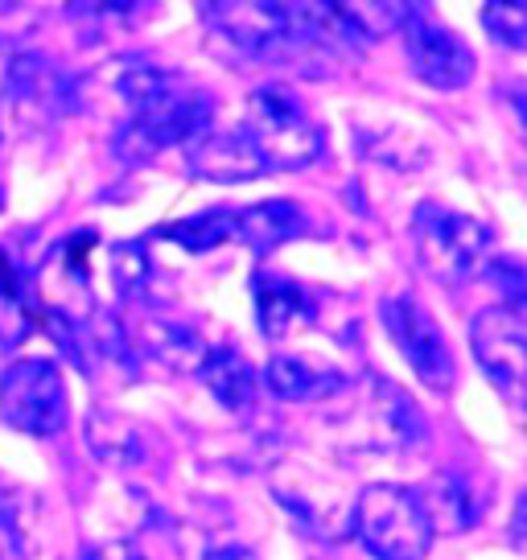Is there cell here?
Wrapping results in <instances>:
<instances>
[{"label":"cell","mask_w":527,"mask_h":560,"mask_svg":"<svg viewBox=\"0 0 527 560\" xmlns=\"http://www.w3.org/2000/svg\"><path fill=\"white\" fill-rule=\"evenodd\" d=\"M214 124V95L177 79L174 70L165 74L149 100H144L116 132V158L124 165H144L169 144H194Z\"/></svg>","instance_id":"6da1fadb"},{"label":"cell","mask_w":527,"mask_h":560,"mask_svg":"<svg viewBox=\"0 0 527 560\" xmlns=\"http://www.w3.org/2000/svg\"><path fill=\"white\" fill-rule=\"evenodd\" d=\"M351 384V380H347ZM359 396H347V387L330 396L326 404H338L330 412V429L338 433V445L347 450H417L429 438V424H424L421 408L408 400L396 384L384 380H367V384H354Z\"/></svg>","instance_id":"7a4b0ae2"},{"label":"cell","mask_w":527,"mask_h":560,"mask_svg":"<svg viewBox=\"0 0 527 560\" xmlns=\"http://www.w3.org/2000/svg\"><path fill=\"white\" fill-rule=\"evenodd\" d=\"M412 247L421 268L437 284L461 289L478 272H487L494 256V231L482 219L461 214L445 202H421L412 214Z\"/></svg>","instance_id":"3957f363"},{"label":"cell","mask_w":527,"mask_h":560,"mask_svg":"<svg viewBox=\"0 0 527 560\" xmlns=\"http://www.w3.org/2000/svg\"><path fill=\"white\" fill-rule=\"evenodd\" d=\"M239 128L251 140V149L264 161V170H281V174L309 170L321 158V149H326L321 128L305 116L301 100L289 88H281V83L247 95V120Z\"/></svg>","instance_id":"277c9868"},{"label":"cell","mask_w":527,"mask_h":560,"mask_svg":"<svg viewBox=\"0 0 527 560\" xmlns=\"http://www.w3.org/2000/svg\"><path fill=\"white\" fill-rule=\"evenodd\" d=\"M351 536L375 560H421L433 548V527L424 520L412 487L375 482L354 499Z\"/></svg>","instance_id":"5b68a950"},{"label":"cell","mask_w":527,"mask_h":560,"mask_svg":"<svg viewBox=\"0 0 527 560\" xmlns=\"http://www.w3.org/2000/svg\"><path fill=\"white\" fill-rule=\"evenodd\" d=\"M272 499L297 520L317 540H342L351 536L354 520V494L342 478L326 474L314 462H284L268 478Z\"/></svg>","instance_id":"8992f818"},{"label":"cell","mask_w":527,"mask_h":560,"mask_svg":"<svg viewBox=\"0 0 527 560\" xmlns=\"http://www.w3.org/2000/svg\"><path fill=\"white\" fill-rule=\"evenodd\" d=\"M71 417V396L58 363L17 359L0 375V420L25 438H58Z\"/></svg>","instance_id":"52a82bcc"},{"label":"cell","mask_w":527,"mask_h":560,"mask_svg":"<svg viewBox=\"0 0 527 560\" xmlns=\"http://www.w3.org/2000/svg\"><path fill=\"white\" fill-rule=\"evenodd\" d=\"M379 322H384L391 347L405 354V363L417 371L429 392H449L457 380L454 350L441 334L437 317L424 310L412 293H396V298L379 301Z\"/></svg>","instance_id":"ba28073f"},{"label":"cell","mask_w":527,"mask_h":560,"mask_svg":"<svg viewBox=\"0 0 527 560\" xmlns=\"http://www.w3.org/2000/svg\"><path fill=\"white\" fill-rule=\"evenodd\" d=\"M4 116L21 128H46L79 112V79L62 74L46 54H17L4 74Z\"/></svg>","instance_id":"9c48e42d"},{"label":"cell","mask_w":527,"mask_h":560,"mask_svg":"<svg viewBox=\"0 0 527 560\" xmlns=\"http://www.w3.org/2000/svg\"><path fill=\"white\" fill-rule=\"evenodd\" d=\"M400 37H405L408 62L417 70V79L429 83V88L461 91L475 79V70H478L475 50H470L449 25H441V21L429 13V4H412L408 21L400 25Z\"/></svg>","instance_id":"30bf717a"},{"label":"cell","mask_w":527,"mask_h":560,"mask_svg":"<svg viewBox=\"0 0 527 560\" xmlns=\"http://www.w3.org/2000/svg\"><path fill=\"white\" fill-rule=\"evenodd\" d=\"M470 350H475L478 368L487 371L507 400H519L527 380V322L524 310L491 305L470 322Z\"/></svg>","instance_id":"8fae6325"},{"label":"cell","mask_w":527,"mask_h":560,"mask_svg":"<svg viewBox=\"0 0 527 560\" xmlns=\"http://www.w3.org/2000/svg\"><path fill=\"white\" fill-rule=\"evenodd\" d=\"M417 503H421L424 520L433 527V536H457V532H470L487 511V490L470 470H454L445 466L429 482L412 487Z\"/></svg>","instance_id":"7c38bea8"},{"label":"cell","mask_w":527,"mask_h":560,"mask_svg":"<svg viewBox=\"0 0 527 560\" xmlns=\"http://www.w3.org/2000/svg\"><path fill=\"white\" fill-rule=\"evenodd\" d=\"M186 165L194 177L202 182H219V186H235V182H256L264 177V161L256 158L251 140L244 137V128L231 132H202V137L186 144Z\"/></svg>","instance_id":"4fadbf2b"},{"label":"cell","mask_w":527,"mask_h":560,"mask_svg":"<svg viewBox=\"0 0 527 560\" xmlns=\"http://www.w3.org/2000/svg\"><path fill=\"white\" fill-rule=\"evenodd\" d=\"M251 298H256V326H260L264 338H272V342L289 338V330H297V326L317 322L314 293H309L305 284H297V280L281 277V272L260 268V272L251 277Z\"/></svg>","instance_id":"5bb4252c"},{"label":"cell","mask_w":527,"mask_h":560,"mask_svg":"<svg viewBox=\"0 0 527 560\" xmlns=\"http://www.w3.org/2000/svg\"><path fill=\"white\" fill-rule=\"evenodd\" d=\"M264 387L281 400L297 404H326L347 387V375L330 363H317L309 354H277L264 368Z\"/></svg>","instance_id":"9a60e30c"},{"label":"cell","mask_w":527,"mask_h":560,"mask_svg":"<svg viewBox=\"0 0 527 560\" xmlns=\"http://www.w3.org/2000/svg\"><path fill=\"white\" fill-rule=\"evenodd\" d=\"M194 375L202 380V387H207L227 412H235V417L251 412L256 392H260V375H256V368H251L235 347H207V354H202V363L194 368Z\"/></svg>","instance_id":"2e32d148"},{"label":"cell","mask_w":527,"mask_h":560,"mask_svg":"<svg viewBox=\"0 0 527 560\" xmlns=\"http://www.w3.org/2000/svg\"><path fill=\"white\" fill-rule=\"evenodd\" d=\"M305 214H301L297 202H284V198H272V202H251V207L235 210V244H247L256 256H268L284 247L289 240L305 235Z\"/></svg>","instance_id":"e0dca14e"},{"label":"cell","mask_w":527,"mask_h":560,"mask_svg":"<svg viewBox=\"0 0 527 560\" xmlns=\"http://www.w3.org/2000/svg\"><path fill=\"white\" fill-rule=\"evenodd\" d=\"M124 338H128V347L137 342L144 354H153V359L165 363L169 371H194L202 363V354H207L202 338H198L190 326H181V322L161 317V314H144L137 326L124 330Z\"/></svg>","instance_id":"ac0fdd59"},{"label":"cell","mask_w":527,"mask_h":560,"mask_svg":"<svg viewBox=\"0 0 527 560\" xmlns=\"http://www.w3.org/2000/svg\"><path fill=\"white\" fill-rule=\"evenodd\" d=\"M87 445L91 454L107 466H116V470L144 466V457H149V438L132 420L112 417V412H91L87 417Z\"/></svg>","instance_id":"d6986e66"},{"label":"cell","mask_w":527,"mask_h":560,"mask_svg":"<svg viewBox=\"0 0 527 560\" xmlns=\"http://www.w3.org/2000/svg\"><path fill=\"white\" fill-rule=\"evenodd\" d=\"M157 235L177 244L181 252L202 256V252H214V247L223 244H235V210L214 207V210H202V214H186L177 223H165Z\"/></svg>","instance_id":"ffe728a7"},{"label":"cell","mask_w":527,"mask_h":560,"mask_svg":"<svg viewBox=\"0 0 527 560\" xmlns=\"http://www.w3.org/2000/svg\"><path fill=\"white\" fill-rule=\"evenodd\" d=\"M30 280L21 272L13 256L0 247V342L17 347L21 334L34 326V305H30Z\"/></svg>","instance_id":"44dd1931"},{"label":"cell","mask_w":527,"mask_h":560,"mask_svg":"<svg viewBox=\"0 0 527 560\" xmlns=\"http://www.w3.org/2000/svg\"><path fill=\"white\" fill-rule=\"evenodd\" d=\"M107 264H112V280H116L120 301L144 305V293H149V252H144V244H137V240L112 244Z\"/></svg>","instance_id":"7402d4cb"},{"label":"cell","mask_w":527,"mask_h":560,"mask_svg":"<svg viewBox=\"0 0 527 560\" xmlns=\"http://www.w3.org/2000/svg\"><path fill=\"white\" fill-rule=\"evenodd\" d=\"M482 30L503 42L507 50H524L527 46V4L524 0H491L482 4Z\"/></svg>","instance_id":"603a6c76"},{"label":"cell","mask_w":527,"mask_h":560,"mask_svg":"<svg viewBox=\"0 0 527 560\" xmlns=\"http://www.w3.org/2000/svg\"><path fill=\"white\" fill-rule=\"evenodd\" d=\"M487 277H491V284L499 289V305H507V310H524L527 301V289H524V268H519V260H511V256H499V260L487 264Z\"/></svg>","instance_id":"cb8c5ba5"},{"label":"cell","mask_w":527,"mask_h":560,"mask_svg":"<svg viewBox=\"0 0 527 560\" xmlns=\"http://www.w3.org/2000/svg\"><path fill=\"white\" fill-rule=\"evenodd\" d=\"M83 560H144V552L132 540H104V544H91Z\"/></svg>","instance_id":"d4e9b609"},{"label":"cell","mask_w":527,"mask_h":560,"mask_svg":"<svg viewBox=\"0 0 527 560\" xmlns=\"http://www.w3.org/2000/svg\"><path fill=\"white\" fill-rule=\"evenodd\" d=\"M524 494H519V503H515V520H511V544H515V548H519V544H524Z\"/></svg>","instance_id":"484cf974"},{"label":"cell","mask_w":527,"mask_h":560,"mask_svg":"<svg viewBox=\"0 0 527 560\" xmlns=\"http://www.w3.org/2000/svg\"><path fill=\"white\" fill-rule=\"evenodd\" d=\"M0 210H4V186H0Z\"/></svg>","instance_id":"4316f807"}]
</instances>
